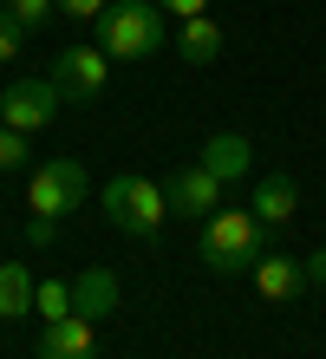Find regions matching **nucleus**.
<instances>
[{"label": "nucleus", "instance_id": "obj_1", "mask_svg": "<svg viewBox=\"0 0 326 359\" xmlns=\"http://www.w3.org/2000/svg\"><path fill=\"white\" fill-rule=\"evenodd\" d=\"M196 255L209 262V274H248L261 255H268V222L254 209H215L203 222V242Z\"/></svg>", "mask_w": 326, "mask_h": 359}, {"label": "nucleus", "instance_id": "obj_2", "mask_svg": "<svg viewBox=\"0 0 326 359\" xmlns=\"http://www.w3.org/2000/svg\"><path fill=\"white\" fill-rule=\"evenodd\" d=\"M98 46L111 59H150L163 46V7L157 0H111L98 20Z\"/></svg>", "mask_w": 326, "mask_h": 359}, {"label": "nucleus", "instance_id": "obj_3", "mask_svg": "<svg viewBox=\"0 0 326 359\" xmlns=\"http://www.w3.org/2000/svg\"><path fill=\"white\" fill-rule=\"evenodd\" d=\"M104 216H111L118 236L150 242L163 229V216H170V196H163V183H150V177H111L104 183Z\"/></svg>", "mask_w": 326, "mask_h": 359}, {"label": "nucleus", "instance_id": "obj_4", "mask_svg": "<svg viewBox=\"0 0 326 359\" xmlns=\"http://www.w3.org/2000/svg\"><path fill=\"white\" fill-rule=\"evenodd\" d=\"M85 189H92V183H85V163H79V157H46V163L27 177V209L59 222L65 209L85 203Z\"/></svg>", "mask_w": 326, "mask_h": 359}, {"label": "nucleus", "instance_id": "obj_5", "mask_svg": "<svg viewBox=\"0 0 326 359\" xmlns=\"http://www.w3.org/2000/svg\"><path fill=\"white\" fill-rule=\"evenodd\" d=\"M59 86L53 79H20V86L0 92V124H13V131H46V124L59 118Z\"/></svg>", "mask_w": 326, "mask_h": 359}, {"label": "nucleus", "instance_id": "obj_6", "mask_svg": "<svg viewBox=\"0 0 326 359\" xmlns=\"http://www.w3.org/2000/svg\"><path fill=\"white\" fill-rule=\"evenodd\" d=\"M163 196H170V209H177V216L209 222L215 209H222V177H215L209 163H183V170L163 183Z\"/></svg>", "mask_w": 326, "mask_h": 359}, {"label": "nucleus", "instance_id": "obj_7", "mask_svg": "<svg viewBox=\"0 0 326 359\" xmlns=\"http://www.w3.org/2000/svg\"><path fill=\"white\" fill-rule=\"evenodd\" d=\"M104 79H111V53H104V46H72V53L53 59V86L65 98H98Z\"/></svg>", "mask_w": 326, "mask_h": 359}, {"label": "nucleus", "instance_id": "obj_8", "mask_svg": "<svg viewBox=\"0 0 326 359\" xmlns=\"http://www.w3.org/2000/svg\"><path fill=\"white\" fill-rule=\"evenodd\" d=\"M39 359H98V320H85V313L46 320V333H39Z\"/></svg>", "mask_w": 326, "mask_h": 359}, {"label": "nucleus", "instance_id": "obj_9", "mask_svg": "<svg viewBox=\"0 0 326 359\" xmlns=\"http://www.w3.org/2000/svg\"><path fill=\"white\" fill-rule=\"evenodd\" d=\"M248 274H254L261 301H294V294L307 287V262H294V255H274V248H268V255H261Z\"/></svg>", "mask_w": 326, "mask_h": 359}, {"label": "nucleus", "instance_id": "obj_10", "mask_svg": "<svg viewBox=\"0 0 326 359\" xmlns=\"http://www.w3.org/2000/svg\"><path fill=\"white\" fill-rule=\"evenodd\" d=\"M111 307H118V274H111V268H79V281H72V313L104 320Z\"/></svg>", "mask_w": 326, "mask_h": 359}, {"label": "nucleus", "instance_id": "obj_11", "mask_svg": "<svg viewBox=\"0 0 326 359\" xmlns=\"http://www.w3.org/2000/svg\"><path fill=\"white\" fill-rule=\"evenodd\" d=\"M248 209L268 229H280V222H294V209H300V189H294V177L280 170V177H261L254 183V196H248Z\"/></svg>", "mask_w": 326, "mask_h": 359}, {"label": "nucleus", "instance_id": "obj_12", "mask_svg": "<svg viewBox=\"0 0 326 359\" xmlns=\"http://www.w3.org/2000/svg\"><path fill=\"white\" fill-rule=\"evenodd\" d=\"M196 163H209L222 183H235V177H248V170H254V151H248V137L222 131V137H209V144H203V157H196Z\"/></svg>", "mask_w": 326, "mask_h": 359}, {"label": "nucleus", "instance_id": "obj_13", "mask_svg": "<svg viewBox=\"0 0 326 359\" xmlns=\"http://www.w3.org/2000/svg\"><path fill=\"white\" fill-rule=\"evenodd\" d=\"M33 294H39V281L27 274V262H0V320H27Z\"/></svg>", "mask_w": 326, "mask_h": 359}, {"label": "nucleus", "instance_id": "obj_14", "mask_svg": "<svg viewBox=\"0 0 326 359\" xmlns=\"http://www.w3.org/2000/svg\"><path fill=\"white\" fill-rule=\"evenodd\" d=\"M177 46H183L189 66H215V59H222V27H215L209 13H189L183 33H177Z\"/></svg>", "mask_w": 326, "mask_h": 359}, {"label": "nucleus", "instance_id": "obj_15", "mask_svg": "<svg viewBox=\"0 0 326 359\" xmlns=\"http://www.w3.org/2000/svg\"><path fill=\"white\" fill-rule=\"evenodd\" d=\"M33 313H39V320H65V313H72V281H39Z\"/></svg>", "mask_w": 326, "mask_h": 359}, {"label": "nucleus", "instance_id": "obj_16", "mask_svg": "<svg viewBox=\"0 0 326 359\" xmlns=\"http://www.w3.org/2000/svg\"><path fill=\"white\" fill-rule=\"evenodd\" d=\"M7 13H13L27 33H33V27H46V20L59 13V0H7Z\"/></svg>", "mask_w": 326, "mask_h": 359}, {"label": "nucleus", "instance_id": "obj_17", "mask_svg": "<svg viewBox=\"0 0 326 359\" xmlns=\"http://www.w3.org/2000/svg\"><path fill=\"white\" fill-rule=\"evenodd\" d=\"M20 163H27V131L0 124V170H20Z\"/></svg>", "mask_w": 326, "mask_h": 359}, {"label": "nucleus", "instance_id": "obj_18", "mask_svg": "<svg viewBox=\"0 0 326 359\" xmlns=\"http://www.w3.org/2000/svg\"><path fill=\"white\" fill-rule=\"evenodd\" d=\"M20 33H27V27H20L7 7H0V66H7V59H20Z\"/></svg>", "mask_w": 326, "mask_h": 359}, {"label": "nucleus", "instance_id": "obj_19", "mask_svg": "<svg viewBox=\"0 0 326 359\" xmlns=\"http://www.w3.org/2000/svg\"><path fill=\"white\" fill-rule=\"evenodd\" d=\"M104 7L111 0H59V13H72V20H104Z\"/></svg>", "mask_w": 326, "mask_h": 359}, {"label": "nucleus", "instance_id": "obj_20", "mask_svg": "<svg viewBox=\"0 0 326 359\" xmlns=\"http://www.w3.org/2000/svg\"><path fill=\"white\" fill-rule=\"evenodd\" d=\"M27 242L46 248V242H53V216H33V222H27Z\"/></svg>", "mask_w": 326, "mask_h": 359}, {"label": "nucleus", "instance_id": "obj_21", "mask_svg": "<svg viewBox=\"0 0 326 359\" xmlns=\"http://www.w3.org/2000/svg\"><path fill=\"white\" fill-rule=\"evenodd\" d=\"M157 7H170L177 20H189V13H209V0H157Z\"/></svg>", "mask_w": 326, "mask_h": 359}, {"label": "nucleus", "instance_id": "obj_22", "mask_svg": "<svg viewBox=\"0 0 326 359\" xmlns=\"http://www.w3.org/2000/svg\"><path fill=\"white\" fill-rule=\"evenodd\" d=\"M307 281H313V287H326V248H320V255H307Z\"/></svg>", "mask_w": 326, "mask_h": 359}]
</instances>
